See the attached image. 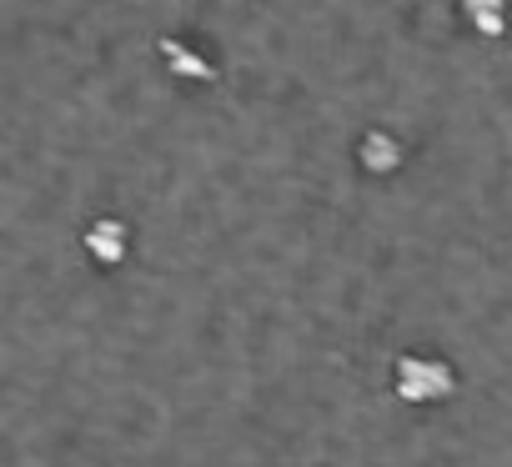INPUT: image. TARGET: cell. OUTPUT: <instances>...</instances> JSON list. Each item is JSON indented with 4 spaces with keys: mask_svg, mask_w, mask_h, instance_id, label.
I'll return each mask as SVG.
<instances>
[{
    "mask_svg": "<svg viewBox=\"0 0 512 467\" xmlns=\"http://www.w3.org/2000/svg\"><path fill=\"white\" fill-rule=\"evenodd\" d=\"M161 61H166V71L181 76V81H216V66L206 61V51H196V46H186V41H176V36L161 41Z\"/></svg>",
    "mask_w": 512,
    "mask_h": 467,
    "instance_id": "cell-3",
    "label": "cell"
},
{
    "mask_svg": "<svg viewBox=\"0 0 512 467\" xmlns=\"http://www.w3.org/2000/svg\"><path fill=\"white\" fill-rule=\"evenodd\" d=\"M392 382H397V397H402V402H417V407H427V402H442V397H452V387H457V372H452L442 357L407 352V357H397V372H392Z\"/></svg>",
    "mask_w": 512,
    "mask_h": 467,
    "instance_id": "cell-1",
    "label": "cell"
},
{
    "mask_svg": "<svg viewBox=\"0 0 512 467\" xmlns=\"http://www.w3.org/2000/svg\"><path fill=\"white\" fill-rule=\"evenodd\" d=\"M81 247H86V257H91L96 267H121V262H126V247H131V237H126V221H116V216L91 221Z\"/></svg>",
    "mask_w": 512,
    "mask_h": 467,
    "instance_id": "cell-2",
    "label": "cell"
},
{
    "mask_svg": "<svg viewBox=\"0 0 512 467\" xmlns=\"http://www.w3.org/2000/svg\"><path fill=\"white\" fill-rule=\"evenodd\" d=\"M457 11L477 36H502L507 31V0H457Z\"/></svg>",
    "mask_w": 512,
    "mask_h": 467,
    "instance_id": "cell-5",
    "label": "cell"
},
{
    "mask_svg": "<svg viewBox=\"0 0 512 467\" xmlns=\"http://www.w3.org/2000/svg\"><path fill=\"white\" fill-rule=\"evenodd\" d=\"M357 161H362V171H372V176H392V171L402 166V141L387 136V131H367V136L357 141Z\"/></svg>",
    "mask_w": 512,
    "mask_h": 467,
    "instance_id": "cell-4",
    "label": "cell"
}]
</instances>
